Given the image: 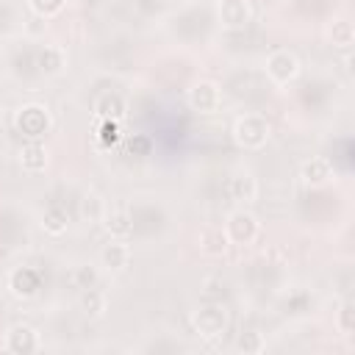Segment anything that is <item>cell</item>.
Segmentation results:
<instances>
[{
    "instance_id": "obj_1",
    "label": "cell",
    "mask_w": 355,
    "mask_h": 355,
    "mask_svg": "<svg viewBox=\"0 0 355 355\" xmlns=\"http://www.w3.org/2000/svg\"><path fill=\"white\" fill-rule=\"evenodd\" d=\"M269 133H272V128H269L266 116H261V114H244L233 122V139L244 150L263 147L269 141Z\"/></svg>"
},
{
    "instance_id": "obj_16",
    "label": "cell",
    "mask_w": 355,
    "mask_h": 355,
    "mask_svg": "<svg viewBox=\"0 0 355 355\" xmlns=\"http://www.w3.org/2000/svg\"><path fill=\"white\" fill-rule=\"evenodd\" d=\"M103 225L108 227V233L114 236V239H125L130 230H133V225H130V216L125 214V211H103Z\"/></svg>"
},
{
    "instance_id": "obj_19",
    "label": "cell",
    "mask_w": 355,
    "mask_h": 355,
    "mask_svg": "<svg viewBox=\"0 0 355 355\" xmlns=\"http://www.w3.org/2000/svg\"><path fill=\"white\" fill-rule=\"evenodd\" d=\"M330 36H333V44H338V47H349V44H352V36H355V33H352V22H347V19H336Z\"/></svg>"
},
{
    "instance_id": "obj_2",
    "label": "cell",
    "mask_w": 355,
    "mask_h": 355,
    "mask_svg": "<svg viewBox=\"0 0 355 355\" xmlns=\"http://www.w3.org/2000/svg\"><path fill=\"white\" fill-rule=\"evenodd\" d=\"M222 230H225V236H227L230 244H252L258 239V233H261V225H258V219L250 211L236 208V211L227 214Z\"/></svg>"
},
{
    "instance_id": "obj_5",
    "label": "cell",
    "mask_w": 355,
    "mask_h": 355,
    "mask_svg": "<svg viewBox=\"0 0 355 355\" xmlns=\"http://www.w3.org/2000/svg\"><path fill=\"white\" fill-rule=\"evenodd\" d=\"M191 322H194V327H197L200 336L214 338V336L225 333V327H227V311L222 305H202L200 311H194Z\"/></svg>"
},
{
    "instance_id": "obj_6",
    "label": "cell",
    "mask_w": 355,
    "mask_h": 355,
    "mask_svg": "<svg viewBox=\"0 0 355 355\" xmlns=\"http://www.w3.org/2000/svg\"><path fill=\"white\" fill-rule=\"evenodd\" d=\"M186 100H189V105H191L194 111H200V114H211V111L219 108V103H222V92H219V86H216L214 80H197V83L189 89Z\"/></svg>"
},
{
    "instance_id": "obj_12",
    "label": "cell",
    "mask_w": 355,
    "mask_h": 355,
    "mask_svg": "<svg viewBox=\"0 0 355 355\" xmlns=\"http://www.w3.org/2000/svg\"><path fill=\"white\" fill-rule=\"evenodd\" d=\"M227 189H230V197L236 202H252L255 194H258V183H255V178L250 172H236L230 178V186Z\"/></svg>"
},
{
    "instance_id": "obj_8",
    "label": "cell",
    "mask_w": 355,
    "mask_h": 355,
    "mask_svg": "<svg viewBox=\"0 0 355 355\" xmlns=\"http://www.w3.org/2000/svg\"><path fill=\"white\" fill-rule=\"evenodd\" d=\"M216 14H219V22L225 28L239 31L252 19V6H250V0H219Z\"/></svg>"
},
{
    "instance_id": "obj_18",
    "label": "cell",
    "mask_w": 355,
    "mask_h": 355,
    "mask_svg": "<svg viewBox=\"0 0 355 355\" xmlns=\"http://www.w3.org/2000/svg\"><path fill=\"white\" fill-rule=\"evenodd\" d=\"M42 225H44V230H47V233L58 236V233H64V230H67V214H64L61 208H47V211H44V216H42Z\"/></svg>"
},
{
    "instance_id": "obj_9",
    "label": "cell",
    "mask_w": 355,
    "mask_h": 355,
    "mask_svg": "<svg viewBox=\"0 0 355 355\" xmlns=\"http://www.w3.org/2000/svg\"><path fill=\"white\" fill-rule=\"evenodd\" d=\"M97 261L105 272H122L128 263H130V247L122 241V239H111L108 244L100 247L97 252Z\"/></svg>"
},
{
    "instance_id": "obj_21",
    "label": "cell",
    "mask_w": 355,
    "mask_h": 355,
    "mask_svg": "<svg viewBox=\"0 0 355 355\" xmlns=\"http://www.w3.org/2000/svg\"><path fill=\"white\" fill-rule=\"evenodd\" d=\"M75 277L80 280L78 288H89V286H94V269H89V266H80V269L75 272Z\"/></svg>"
},
{
    "instance_id": "obj_14",
    "label": "cell",
    "mask_w": 355,
    "mask_h": 355,
    "mask_svg": "<svg viewBox=\"0 0 355 355\" xmlns=\"http://www.w3.org/2000/svg\"><path fill=\"white\" fill-rule=\"evenodd\" d=\"M333 178V166L327 158H311L308 164H302V180L308 186H322Z\"/></svg>"
},
{
    "instance_id": "obj_3",
    "label": "cell",
    "mask_w": 355,
    "mask_h": 355,
    "mask_svg": "<svg viewBox=\"0 0 355 355\" xmlns=\"http://www.w3.org/2000/svg\"><path fill=\"white\" fill-rule=\"evenodd\" d=\"M266 75H269L272 83L286 86V83H291L300 75V58L291 50H283V47L280 50H272L266 55Z\"/></svg>"
},
{
    "instance_id": "obj_11",
    "label": "cell",
    "mask_w": 355,
    "mask_h": 355,
    "mask_svg": "<svg viewBox=\"0 0 355 355\" xmlns=\"http://www.w3.org/2000/svg\"><path fill=\"white\" fill-rule=\"evenodd\" d=\"M19 164L25 172H42L47 166V150L39 141H25L19 147Z\"/></svg>"
},
{
    "instance_id": "obj_13",
    "label": "cell",
    "mask_w": 355,
    "mask_h": 355,
    "mask_svg": "<svg viewBox=\"0 0 355 355\" xmlns=\"http://www.w3.org/2000/svg\"><path fill=\"white\" fill-rule=\"evenodd\" d=\"M67 67V53L61 44H44V50L39 53V69L44 75H58Z\"/></svg>"
},
{
    "instance_id": "obj_10",
    "label": "cell",
    "mask_w": 355,
    "mask_h": 355,
    "mask_svg": "<svg viewBox=\"0 0 355 355\" xmlns=\"http://www.w3.org/2000/svg\"><path fill=\"white\" fill-rule=\"evenodd\" d=\"M92 108H94V116L97 119H114L116 122V119L125 116V100L116 92H100L94 97Z\"/></svg>"
},
{
    "instance_id": "obj_4",
    "label": "cell",
    "mask_w": 355,
    "mask_h": 355,
    "mask_svg": "<svg viewBox=\"0 0 355 355\" xmlns=\"http://www.w3.org/2000/svg\"><path fill=\"white\" fill-rule=\"evenodd\" d=\"M17 128H19L31 141H36L39 136H44V133L50 130V114H47V108L39 105V103L22 105V108L17 111Z\"/></svg>"
},
{
    "instance_id": "obj_20",
    "label": "cell",
    "mask_w": 355,
    "mask_h": 355,
    "mask_svg": "<svg viewBox=\"0 0 355 355\" xmlns=\"http://www.w3.org/2000/svg\"><path fill=\"white\" fill-rule=\"evenodd\" d=\"M28 3H31V8H33L39 17H44V19H47V17H55V14L67 6V0H28Z\"/></svg>"
},
{
    "instance_id": "obj_7",
    "label": "cell",
    "mask_w": 355,
    "mask_h": 355,
    "mask_svg": "<svg viewBox=\"0 0 355 355\" xmlns=\"http://www.w3.org/2000/svg\"><path fill=\"white\" fill-rule=\"evenodd\" d=\"M3 347L8 352H17V355L19 352H36L42 347V338L31 324H11L3 336Z\"/></svg>"
},
{
    "instance_id": "obj_17",
    "label": "cell",
    "mask_w": 355,
    "mask_h": 355,
    "mask_svg": "<svg viewBox=\"0 0 355 355\" xmlns=\"http://www.w3.org/2000/svg\"><path fill=\"white\" fill-rule=\"evenodd\" d=\"M227 236H225V230H205L202 236H200V250L205 252V255H222L225 250H227Z\"/></svg>"
},
{
    "instance_id": "obj_22",
    "label": "cell",
    "mask_w": 355,
    "mask_h": 355,
    "mask_svg": "<svg viewBox=\"0 0 355 355\" xmlns=\"http://www.w3.org/2000/svg\"><path fill=\"white\" fill-rule=\"evenodd\" d=\"M349 313H352V305H349V302H344L341 316H338V327H341V333H349V330H352V324H349Z\"/></svg>"
},
{
    "instance_id": "obj_15",
    "label": "cell",
    "mask_w": 355,
    "mask_h": 355,
    "mask_svg": "<svg viewBox=\"0 0 355 355\" xmlns=\"http://www.w3.org/2000/svg\"><path fill=\"white\" fill-rule=\"evenodd\" d=\"M80 308H83L86 316L100 319V316L108 311V297H105L103 291H97L94 286H89V288H83V294H80Z\"/></svg>"
}]
</instances>
